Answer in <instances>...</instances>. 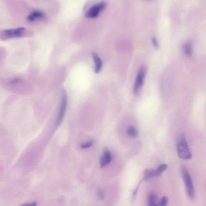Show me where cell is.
Returning a JSON list of instances; mask_svg holds the SVG:
<instances>
[{"label": "cell", "mask_w": 206, "mask_h": 206, "mask_svg": "<svg viewBox=\"0 0 206 206\" xmlns=\"http://www.w3.org/2000/svg\"><path fill=\"white\" fill-rule=\"evenodd\" d=\"M177 150L180 158L183 160H190L192 158L191 153L184 136L180 137L177 143Z\"/></svg>", "instance_id": "2"}, {"label": "cell", "mask_w": 206, "mask_h": 206, "mask_svg": "<svg viewBox=\"0 0 206 206\" xmlns=\"http://www.w3.org/2000/svg\"><path fill=\"white\" fill-rule=\"evenodd\" d=\"M184 51L185 53L188 56H191L192 53L191 44L190 42H187L184 46Z\"/></svg>", "instance_id": "13"}, {"label": "cell", "mask_w": 206, "mask_h": 206, "mask_svg": "<svg viewBox=\"0 0 206 206\" xmlns=\"http://www.w3.org/2000/svg\"><path fill=\"white\" fill-rule=\"evenodd\" d=\"M148 201L149 205L151 206L157 205V204L156 203V202H157V197L154 193H151L149 194Z\"/></svg>", "instance_id": "9"}, {"label": "cell", "mask_w": 206, "mask_h": 206, "mask_svg": "<svg viewBox=\"0 0 206 206\" xmlns=\"http://www.w3.org/2000/svg\"><path fill=\"white\" fill-rule=\"evenodd\" d=\"M45 14L40 11H35L32 12L27 17V20L29 22H33L35 20L44 19L45 18Z\"/></svg>", "instance_id": "8"}, {"label": "cell", "mask_w": 206, "mask_h": 206, "mask_svg": "<svg viewBox=\"0 0 206 206\" xmlns=\"http://www.w3.org/2000/svg\"><path fill=\"white\" fill-rule=\"evenodd\" d=\"M103 157H104L106 159V161H107L108 163H110L112 160V157L111 156L110 153L109 151L107 149H106L103 152Z\"/></svg>", "instance_id": "14"}, {"label": "cell", "mask_w": 206, "mask_h": 206, "mask_svg": "<svg viewBox=\"0 0 206 206\" xmlns=\"http://www.w3.org/2000/svg\"><path fill=\"white\" fill-rule=\"evenodd\" d=\"M94 62H95V72L96 73H98L101 71L102 67V62L101 59L96 52L92 54Z\"/></svg>", "instance_id": "7"}, {"label": "cell", "mask_w": 206, "mask_h": 206, "mask_svg": "<svg viewBox=\"0 0 206 206\" xmlns=\"http://www.w3.org/2000/svg\"><path fill=\"white\" fill-rule=\"evenodd\" d=\"M139 188V186H138V187H137V188H136V190H135L134 193H133V197H135V196H136V194H137V192L138 191V190Z\"/></svg>", "instance_id": "21"}, {"label": "cell", "mask_w": 206, "mask_h": 206, "mask_svg": "<svg viewBox=\"0 0 206 206\" xmlns=\"http://www.w3.org/2000/svg\"><path fill=\"white\" fill-rule=\"evenodd\" d=\"M168 198L166 196H164L161 200L160 202L159 203V205L161 206L167 205V203H168Z\"/></svg>", "instance_id": "15"}, {"label": "cell", "mask_w": 206, "mask_h": 206, "mask_svg": "<svg viewBox=\"0 0 206 206\" xmlns=\"http://www.w3.org/2000/svg\"><path fill=\"white\" fill-rule=\"evenodd\" d=\"M106 3L104 1H102L94 5L87 12L86 17L90 19L97 18L100 13L106 8Z\"/></svg>", "instance_id": "4"}, {"label": "cell", "mask_w": 206, "mask_h": 206, "mask_svg": "<svg viewBox=\"0 0 206 206\" xmlns=\"http://www.w3.org/2000/svg\"><path fill=\"white\" fill-rule=\"evenodd\" d=\"M167 166H168L166 164H162L159 166L155 170V177H160L163 172H164L167 168Z\"/></svg>", "instance_id": "10"}, {"label": "cell", "mask_w": 206, "mask_h": 206, "mask_svg": "<svg viewBox=\"0 0 206 206\" xmlns=\"http://www.w3.org/2000/svg\"><path fill=\"white\" fill-rule=\"evenodd\" d=\"M147 70V66L145 65H142L139 68L133 88V93L135 95L138 94L143 86Z\"/></svg>", "instance_id": "3"}, {"label": "cell", "mask_w": 206, "mask_h": 206, "mask_svg": "<svg viewBox=\"0 0 206 206\" xmlns=\"http://www.w3.org/2000/svg\"><path fill=\"white\" fill-rule=\"evenodd\" d=\"M67 98L66 95H64L62 98L61 104L60 108L59 114L56 119V125L59 126L63 120L65 112L67 107Z\"/></svg>", "instance_id": "6"}, {"label": "cell", "mask_w": 206, "mask_h": 206, "mask_svg": "<svg viewBox=\"0 0 206 206\" xmlns=\"http://www.w3.org/2000/svg\"><path fill=\"white\" fill-rule=\"evenodd\" d=\"M98 196L99 199L101 200H103L104 198V194L103 191L102 190H99L98 192Z\"/></svg>", "instance_id": "19"}, {"label": "cell", "mask_w": 206, "mask_h": 206, "mask_svg": "<svg viewBox=\"0 0 206 206\" xmlns=\"http://www.w3.org/2000/svg\"><path fill=\"white\" fill-rule=\"evenodd\" d=\"M181 172L185 185L186 192H187L188 197L189 199L193 200L194 199V197H195V192H194L192 180L189 173L187 169L186 168L185 166H184L181 167Z\"/></svg>", "instance_id": "1"}, {"label": "cell", "mask_w": 206, "mask_h": 206, "mask_svg": "<svg viewBox=\"0 0 206 206\" xmlns=\"http://www.w3.org/2000/svg\"><path fill=\"white\" fill-rule=\"evenodd\" d=\"M25 28L21 27L13 29L4 30L1 32V35L6 39L19 38L22 36L25 30Z\"/></svg>", "instance_id": "5"}, {"label": "cell", "mask_w": 206, "mask_h": 206, "mask_svg": "<svg viewBox=\"0 0 206 206\" xmlns=\"http://www.w3.org/2000/svg\"><path fill=\"white\" fill-rule=\"evenodd\" d=\"M20 80V79H18V78H17V79H14L13 80H12L11 81V83L13 84L16 83H18V82H19Z\"/></svg>", "instance_id": "20"}, {"label": "cell", "mask_w": 206, "mask_h": 206, "mask_svg": "<svg viewBox=\"0 0 206 206\" xmlns=\"http://www.w3.org/2000/svg\"><path fill=\"white\" fill-rule=\"evenodd\" d=\"M127 133L129 136L132 137H137V130L133 126H130L127 129Z\"/></svg>", "instance_id": "12"}, {"label": "cell", "mask_w": 206, "mask_h": 206, "mask_svg": "<svg viewBox=\"0 0 206 206\" xmlns=\"http://www.w3.org/2000/svg\"><path fill=\"white\" fill-rule=\"evenodd\" d=\"M93 144V142L92 141H89L87 143H84L81 145L80 148L82 149H86L90 147Z\"/></svg>", "instance_id": "17"}, {"label": "cell", "mask_w": 206, "mask_h": 206, "mask_svg": "<svg viewBox=\"0 0 206 206\" xmlns=\"http://www.w3.org/2000/svg\"><path fill=\"white\" fill-rule=\"evenodd\" d=\"M100 164L101 168L106 167L108 164V163L107 161H106V159H105L103 156H102L100 159Z\"/></svg>", "instance_id": "16"}, {"label": "cell", "mask_w": 206, "mask_h": 206, "mask_svg": "<svg viewBox=\"0 0 206 206\" xmlns=\"http://www.w3.org/2000/svg\"><path fill=\"white\" fill-rule=\"evenodd\" d=\"M155 177V171L154 170L147 169L144 172V177L143 180H147L149 178Z\"/></svg>", "instance_id": "11"}, {"label": "cell", "mask_w": 206, "mask_h": 206, "mask_svg": "<svg viewBox=\"0 0 206 206\" xmlns=\"http://www.w3.org/2000/svg\"><path fill=\"white\" fill-rule=\"evenodd\" d=\"M152 42L153 46L155 47L156 48H158L159 47V43L157 38L155 37H153L152 39Z\"/></svg>", "instance_id": "18"}]
</instances>
